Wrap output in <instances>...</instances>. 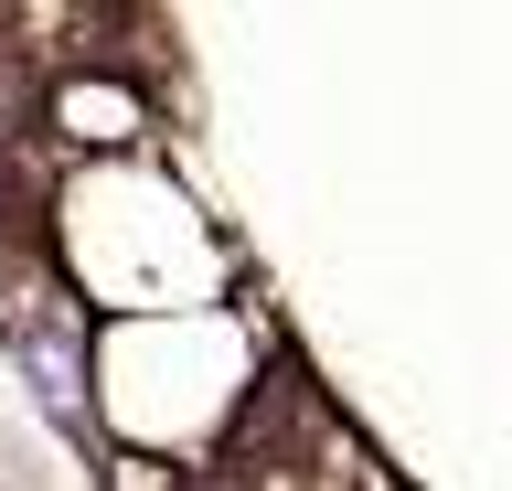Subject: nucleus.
<instances>
[{
    "instance_id": "f257e3e1",
    "label": "nucleus",
    "mask_w": 512,
    "mask_h": 491,
    "mask_svg": "<svg viewBox=\"0 0 512 491\" xmlns=\"http://www.w3.org/2000/svg\"><path fill=\"white\" fill-rule=\"evenodd\" d=\"M11 353H22V374L43 385V406H54L64 427H86V353H75V331H64L54 299H22V310H11Z\"/></svg>"
}]
</instances>
